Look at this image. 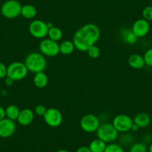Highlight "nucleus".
<instances>
[{
	"label": "nucleus",
	"mask_w": 152,
	"mask_h": 152,
	"mask_svg": "<svg viewBox=\"0 0 152 152\" xmlns=\"http://www.w3.org/2000/svg\"><path fill=\"white\" fill-rule=\"evenodd\" d=\"M101 37L99 26L93 23H87L76 31L72 37L75 47L80 52H87L91 46L96 45Z\"/></svg>",
	"instance_id": "1"
},
{
	"label": "nucleus",
	"mask_w": 152,
	"mask_h": 152,
	"mask_svg": "<svg viewBox=\"0 0 152 152\" xmlns=\"http://www.w3.org/2000/svg\"><path fill=\"white\" fill-rule=\"evenodd\" d=\"M26 64L28 72L37 73L44 72L47 66V61L43 54L38 52H32L29 53L25 58Z\"/></svg>",
	"instance_id": "2"
},
{
	"label": "nucleus",
	"mask_w": 152,
	"mask_h": 152,
	"mask_svg": "<svg viewBox=\"0 0 152 152\" xmlns=\"http://www.w3.org/2000/svg\"><path fill=\"white\" fill-rule=\"evenodd\" d=\"M97 138L106 142L107 144L113 142L119 136V132L114 128L112 123L104 122L100 125L96 131Z\"/></svg>",
	"instance_id": "3"
},
{
	"label": "nucleus",
	"mask_w": 152,
	"mask_h": 152,
	"mask_svg": "<svg viewBox=\"0 0 152 152\" xmlns=\"http://www.w3.org/2000/svg\"><path fill=\"white\" fill-rule=\"evenodd\" d=\"M28 73L26 64L20 61H15L8 66L7 77L13 81H18L24 79Z\"/></svg>",
	"instance_id": "4"
},
{
	"label": "nucleus",
	"mask_w": 152,
	"mask_h": 152,
	"mask_svg": "<svg viewBox=\"0 0 152 152\" xmlns=\"http://www.w3.org/2000/svg\"><path fill=\"white\" fill-rule=\"evenodd\" d=\"M22 6L18 0H6L1 6V14L6 19H15L21 15Z\"/></svg>",
	"instance_id": "5"
},
{
	"label": "nucleus",
	"mask_w": 152,
	"mask_h": 152,
	"mask_svg": "<svg viewBox=\"0 0 152 152\" xmlns=\"http://www.w3.org/2000/svg\"><path fill=\"white\" fill-rule=\"evenodd\" d=\"M47 23L40 20H34L28 26V31L33 37L37 39H44L48 34Z\"/></svg>",
	"instance_id": "6"
},
{
	"label": "nucleus",
	"mask_w": 152,
	"mask_h": 152,
	"mask_svg": "<svg viewBox=\"0 0 152 152\" xmlns=\"http://www.w3.org/2000/svg\"><path fill=\"white\" fill-rule=\"evenodd\" d=\"M40 52L45 57H55L60 54V44L49 38H44L39 44Z\"/></svg>",
	"instance_id": "7"
},
{
	"label": "nucleus",
	"mask_w": 152,
	"mask_h": 152,
	"mask_svg": "<svg viewBox=\"0 0 152 152\" xmlns=\"http://www.w3.org/2000/svg\"><path fill=\"white\" fill-rule=\"evenodd\" d=\"M100 119L94 114H86L81 119L80 127L86 133L96 132L100 126Z\"/></svg>",
	"instance_id": "8"
},
{
	"label": "nucleus",
	"mask_w": 152,
	"mask_h": 152,
	"mask_svg": "<svg viewBox=\"0 0 152 152\" xmlns=\"http://www.w3.org/2000/svg\"><path fill=\"white\" fill-rule=\"evenodd\" d=\"M112 124L119 133H127L131 131L134 119L126 114H119L113 118Z\"/></svg>",
	"instance_id": "9"
},
{
	"label": "nucleus",
	"mask_w": 152,
	"mask_h": 152,
	"mask_svg": "<svg viewBox=\"0 0 152 152\" xmlns=\"http://www.w3.org/2000/svg\"><path fill=\"white\" fill-rule=\"evenodd\" d=\"M43 119L48 126L57 128L62 124L64 118L59 110L55 107H50L47 108V110L43 116Z\"/></svg>",
	"instance_id": "10"
},
{
	"label": "nucleus",
	"mask_w": 152,
	"mask_h": 152,
	"mask_svg": "<svg viewBox=\"0 0 152 152\" xmlns=\"http://www.w3.org/2000/svg\"><path fill=\"white\" fill-rule=\"evenodd\" d=\"M150 23L145 19H138L132 25L131 30L138 38L144 37L150 31Z\"/></svg>",
	"instance_id": "11"
},
{
	"label": "nucleus",
	"mask_w": 152,
	"mask_h": 152,
	"mask_svg": "<svg viewBox=\"0 0 152 152\" xmlns=\"http://www.w3.org/2000/svg\"><path fill=\"white\" fill-rule=\"evenodd\" d=\"M17 130L15 121L5 118L0 121V137L8 138L14 134Z\"/></svg>",
	"instance_id": "12"
},
{
	"label": "nucleus",
	"mask_w": 152,
	"mask_h": 152,
	"mask_svg": "<svg viewBox=\"0 0 152 152\" xmlns=\"http://www.w3.org/2000/svg\"><path fill=\"white\" fill-rule=\"evenodd\" d=\"M34 112L31 109L25 108L20 110L17 121L22 126H28L31 124L34 119Z\"/></svg>",
	"instance_id": "13"
},
{
	"label": "nucleus",
	"mask_w": 152,
	"mask_h": 152,
	"mask_svg": "<svg viewBox=\"0 0 152 152\" xmlns=\"http://www.w3.org/2000/svg\"><path fill=\"white\" fill-rule=\"evenodd\" d=\"M134 123L138 125L140 128H144L148 126L151 122V118L147 113L140 112L134 117Z\"/></svg>",
	"instance_id": "14"
},
{
	"label": "nucleus",
	"mask_w": 152,
	"mask_h": 152,
	"mask_svg": "<svg viewBox=\"0 0 152 152\" xmlns=\"http://www.w3.org/2000/svg\"><path fill=\"white\" fill-rule=\"evenodd\" d=\"M128 64L131 68L135 69H140L145 66L143 56L139 54H132L128 59Z\"/></svg>",
	"instance_id": "15"
},
{
	"label": "nucleus",
	"mask_w": 152,
	"mask_h": 152,
	"mask_svg": "<svg viewBox=\"0 0 152 152\" xmlns=\"http://www.w3.org/2000/svg\"><path fill=\"white\" fill-rule=\"evenodd\" d=\"M119 35H120V37L122 41H124L127 44H134L135 43H137V40H138V37L134 34L132 30L126 28H122L120 31Z\"/></svg>",
	"instance_id": "16"
},
{
	"label": "nucleus",
	"mask_w": 152,
	"mask_h": 152,
	"mask_svg": "<svg viewBox=\"0 0 152 152\" xmlns=\"http://www.w3.org/2000/svg\"><path fill=\"white\" fill-rule=\"evenodd\" d=\"M33 82L37 88H44L47 86L48 82H49V78H48L47 75L44 72L35 73L33 78Z\"/></svg>",
	"instance_id": "17"
},
{
	"label": "nucleus",
	"mask_w": 152,
	"mask_h": 152,
	"mask_svg": "<svg viewBox=\"0 0 152 152\" xmlns=\"http://www.w3.org/2000/svg\"><path fill=\"white\" fill-rule=\"evenodd\" d=\"M37 14V10L36 7L33 5L30 4H26V5L22 6L21 10V16L27 20H32L35 18V17Z\"/></svg>",
	"instance_id": "18"
},
{
	"label": "nucleus",
	"mask_w": 152,
	"mask_h": 152,
	"mask_svg": "<svg viewBox=\"0 0 152 152\" xmlns=\"http://www.w3.org/2000/svg\"><path fill=\"white\" fill-rule=\"evenodd\" d=\"M75 49L72 40H65L60 44V53L64 55H69L73 53Z\"/></svg>",
	"instance_id": "19"
},
{
	"label": "nucleus",
	"mask_w": 152,
	"mask_h": 152,
	"mask_svg": "<svg viewBox=\"0 0 152 152\" xmlns=\"http://www.w3.org/2000/svg\"><path fill=\"white\" fill-rule=\"evenodd\" d=\"M20 112V108L15 104H10L5 108V115H6V118L11 119V120L13 121L17 120Z\"/></svg>",
	"instance_id": "20"
},
{
	"label": "nucleus",
	"mask_w": 152,
	"mask_h": 152,
	"mask_svg": "<svg viewBox=\"0 0 152 152\" xmlns=\"http://www.w3.org/2000/svg\"><path fill=\"white\" fill-rule=\"evenodd\" d=\"M107 143L97 138L93 140L90 143L89 148L92 152H104L106 148Z\"/></svg>",
	"instance_id": "21"
},
{
	"label": "nucleus",
	"mask_w": 152,
	"mask_h": 152,
	"mask_svg": "<svg viewBox=\"0 0 152 152\" xmlns=\"http://www.w3.org/2000/svg\"><path fill=\"white\" fill-rule=\"evenodd\" d=\"M47 36L51 40L58 42L62 39L63 31L60 28L54 26L52 28H49Z\"/></svg>",
	"instance_id": "22"
},
{
	"label": "nucleus",
	"mask_w": 152,
	"mask_h": 152,
	"mask_svg": "<svg viewBox=\"0 0 152 152\" xmlns=\"http://www.w3.org/2000/svg\"><path fill=\"white\" fill-rule=\"evenodd\" d=\"M129 152H148V148L144 143L137 142L131 146Z\"/></svg>",
	"instance_id": "23"
},
{
	"label": "nucleus",
	"mask_w": 152,
	"mask_h": 152,
	"mask_svg": "<svg viewBox=\"0 0 152 152\" xmlns=\"http://www.w3.org/2000/svg\"><path fill=\"white\" fill-rule=\"evenodd\" d=\"M104 152H125V151L120 145L112 142L107 145Z\"/></svg>",
	"instance_id": "24"
},
{
	"label": "nucleus",
	"mask_w": 152,
	"mask_h": 152,
	"mask_svg": "<svg viewBox=\"0 0 152 152\" xmlns=\"http://www.w3.org/2000/svg\"><path fill=\"white\" fill-rule=\"evenodd\" d=\"M87 54H88L89 57L90 58H93V59H96V58H99L101 55V50L98 46H96V45L91 46L88 49V50L87 51Z\"/></svg>",
	"instance_id": "25"
},
{
	"label": "nucleus",
	"mask_w": 152,
	"mask_h": 152,
	"mask_svg": "<svg viewBox=\"0 0 152 152\" xmlns=\"http://www.w3.org/2000/svg\"><path fill=\"white\" fill-rule=\"evenodd\" d=\"M142 18L147 21H152V6H147L142 10Z\"/></svg>",
	"instance_id": "26"
},
{
	"label": "nucleus",
	"mask_w": 152,
	"mask_h": 152,
	"mask_svg": "<svg viewBox=\"0 0 152 152\" xmlns=\"http://www.w3.org/2000/svg\"><path fill=\"white\" fill-rule=\"evenodd\" d=\"M143 58H144L145 65L152 67V48L148 49L145 52L144 55H143Z\"/></svg>",
	"instance_id": "27"
},
{
	"label": "nucleus",
	"mask_w": 152,
	"mask_h": 152,
	"mask_svg": "<svg viewBox=\"0 0 152 152\" xmlns=\"http://www.w3.org/2000/svg\"><path fill=\"white\" fill-rule=\"evenodd\" d=\"M46 110H47V108H46L44 105L38 104L34 107V113L37 114V116H43H43H44L45 113H46Z\"/></svg>",
	"instance_id": "28"
},
{
	"label": "nucleus",
	"mask_w": 152,
	"mask_h": 152,
	"mask_svg": "<svg viewBox=\"0 0 152 152\" xmlns=\"http://www.w3.org/2000/svg\"><path fill=\"white\" fill-rule=\"evenodd\" d=\"M7 70H8V66H6L4 63L0 62V79L6 78Z\"/></svg>",
	"instance_id": "29"
},
{
	"label": "nucleus",
	"mask_w": 152,
	"mask_h": 152,
	"mask_svg": "<svg viewBox=\"0 0 152 152\" xmlns=\"http://www.w3.org/2000/svg\"><path fill=\"white\" fill-rule=\"evenodd\" d=\"M75 152H92L89 146H81L78 148Z\"/></svg>",
	"instance_id": "30"
},
{
	"label": "nucleus",
	"mask_w": 152,
	"mask_h": 152,
	"mask_svg": "<svg viewBox=\"0 0 152 152\" xmlns=\"http://www.w3.org/2000/svg\"><path fill=\"white\" fill-rule=\"evenodd\" d=\"M6 118V115H5V109L0 105V121L2 120L3 119Z\"/></svg>",
	"instance_id": "31"
},
{
	"label": "nucleus",
	"mask_w": 152,
	"mask_h": 152,
	"mask_svg": "<svg viewBox=\"0 0 152 152\" xmlns=\"http://www.w3.org/2000/svg\"><path fill=\"white\" fill-rule=\"evenodd\" d=\"M14 81H13L11 78H8V77H6V78H5V83L7 86H11L13 84H14Z\"/></svg>",
	"instance_id": "32"
},
{
	"label": "nucleus",
	"mask_w": 152,
	"mask_h": 152,
	"mask_svg": "<svg viewBox=\"0 0 152 152\" xmlns=\"http://www.w3.org/2000/svg\"><path fill=\"white\" fill-rule=\"evenodd\" d=\"M140 130V127L138 126L137 125H136V124H133L132 127H131V131H133V132H137V131Z\"/></svg>",
	"instance_id": "33"
},
{
	"label": "nucleus",
	"mask_w": 152,
	"mask_h": 152,
	"mask_svg": "<svg viewBox=\"0 0 152 152\" xmlns=\"http://www.w3.org/2000/svg\"><path fill=\"white\" fill-rule=\"evenodd\" d=\"M56 152H70L69 151L66 150V149H60V150L57 151Z\"/></svg>",
	"instance_id": "34"
},
{
	"label": "nucleus",
	"mask_w": 152,
	"mask_h": 152,
	"mask_svg": "<svg viewBox=\"0 0 152 152\" xmlns=\"http://www.w3.org/2000/svg\"><path fill=\"white\" fill-rule=\"evenodd\" d=\"M148 152H152V143L150 145L148 148Z\"/></svg>",
	"instance_id": "35"
}]
</instances>
